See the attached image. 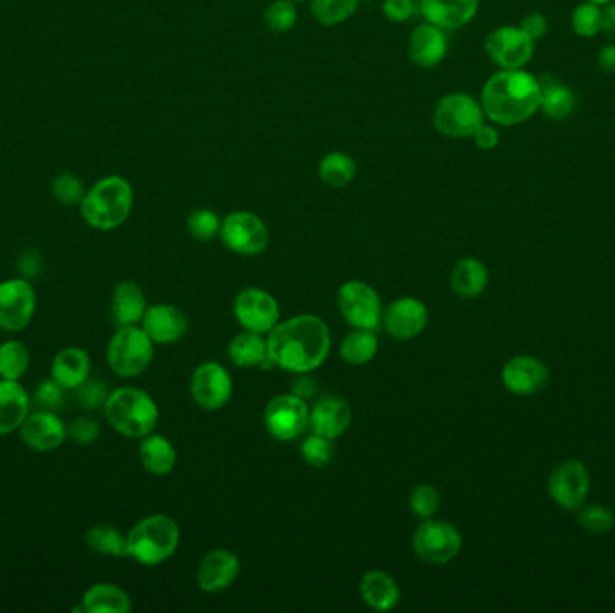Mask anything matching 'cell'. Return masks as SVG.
<instances>
[{
  "label": "cell",
  "instance_id": "cell-1",
  "mask_svg": "<svg viewBox=\"0 0 615 613\" xmlns=\"http://www.w3.org/2000/svg\"><path fill=\"white\" fill-rule=\"evenodd\" d=\"M267 344L274 365L288 373H312L330 355V328L315 315H297L277 322L268 333Z\"/></svg>",
  "mask_w": 615,
  "mask_h": 613
},
{
  "label": "cell",
  "instance_id": "cell-2",
  "mask_svg": "<svg viewBox=\"0 0 615 613\" xmlns=\"http://www.w3.org/2000/svg\"><path fill=\"white\" fill-rule=\"evenodd\" d=\"M540 81L533 74L499 71L484 83L481 107L491 123L515 126L526 123L540 110Z\"/></svg>",
  "mask_w": 615,
  "mask_h": 613
},
{
  "label": "cell",
  "instance_id": "cell-3",
  "mask_svg": "<svg viewBox=\"0 0 615 613\" xmlns=\"http://www.w3.org/2000/svg\"><path fill=\"white\" fill-rule=\"evenodd\" d=\"M134 207V187L119 175L101 178L81 200L83 220L96 231H114L128 220Z\"/></svg>",
  "mask_w": 615,
  "mask_h": 613
},
{
  "label": "cell",
  "instance_id": "cell-4",
  "mask_svg": "<svg viewBox=\"0 0 615 613\" xmlns=\"http://www.w3.org/2000/svg\"><path fill=\"white\" fill-rule=\"evenodd\" d=\"M103 409L110 427L130 439H143L152 434L159 421L157 403L148 392L135 387L110 392Z\"/></svg>",
  "mask_w": 615,
  "mask_h": 613
},
{
  "label": "cell",
  "instance_id": "cell-5",
  "mask_svg": "<svg viewBox=\"0 0 615 613\" xmlns=\"http://www.w3.org/2000/svg\"><path fill=\"white\" fill-rule=\"evenodd\" d=\"M128 556L146 567L161 565L179 549L180 529L166 515L146 516L126 534Z\"/></svg>",
  "mask_w": 615,
  "mask_h": 613
},
{
  "label": "cell",
  "instance_id": "cell-6",
  "mask_svg": "<svg viewBox=\"0 0 615 613\" xmlns=\"http://www.w3.org/2000/svg\"><path fill=\"white\" fill-rule=\"evenodd\" d=\"M153 346L152 338L137 324L119 326L108 342V365L121 378L141 376L152 364Z\"/></svg>",
  "mask_w": 615,
  "mask_h": 613
},
{
  "label": "cell",
  "instance_id": "cell-7",
  "mask_svg": "<svg viewBox=\"0 0 615 613\" xmlns=\"http://www.w3.org/2000/svg\"><path fill=\"white\" fill-rule=\"evenodd\" d=\"M481 101L464 92H452L437 101L432 123L437 134L450 139H466L484 123Z\"/></svg>",
  "mask_w": 615,
  "mask_h": 613
},
{
  "label": "cell",
  "instance_id": "cell-8",
  "mask_svg": "<svg viewBox=\"0 0 615 613\" xmlns=\"http://www.w3.org/2000/svg\"><path fill=\"white\" fill-rule=\"evenodd\" d=\"M340 313L349 326L355 329H371L376 331L382 324L384 306L380 295L376 294L373 286L364 281H348L340 286L339 297Z\"/></svg>",
  "mask_w": 615,
  "mask_h": 613
},
{
  "label": "cell",
  "instance_id": "cell-9",
  "mask_svg": "<svg viewBox=\"0 0 615 613\" xmlns=\"http://www.w3.org/2000/svg\"><path fill=\"white\" fill-rule=\"evenodd\" d=\"M220 238L227 249L240 256H259L268 247L267 223L250 211H234L222 220Z\"/></svg>",
  "mask_w": 615,
  "mask_h": 613
},
{
  "label": "cell",
  "instance_id": "cell-10",
  "mask_svg": "<svg viewBox=\"0 0 615 613\" xmlns=\"http://www.w3.org/2000/svg\"><path fill=\"white\" fill-rule=\"evenodd\" d=\"M265 427L277 441H294L310 427V410L306 400L295 394H281L268 401Z\"/></svg>",
  "mask_w": 615,
  "mask_h": 613
},
{
  "label": "cell",
  "instance_id": "cell-11",
  "mask_svg": "<svg viewBox=\"0 0 615 613\" xmlns=\"http://www.w3.org/2000/svg\"><path fill=\"white\" fill-rule=\"evenodd\" d=\"M484 49L500 71H517L533 58L535 42L520 27L502 26L491 31Z\"/></svg>",
  "mask_w": 615,
  "mask_h": 613
},
{
  "label": "cell",
  "instance_id": "cell-12",
  "mask_svg": "<svg viewBox=\"0 0 615 613\" xmlns=\"http://www.w3.org/2000/svg\"><path fill=\"white\" fill-rule=\"evenodd\" d=\"M412 545L421 560L443 565L459 554L463 538L454 525L427 518L414 533Z\"/></svg>",
  "mask_w": 615,
  "mask_h": 613
},
{
  "label": "cell",
  "instance_id": "cell-13",
  "mask_svg": "<svg viewBox=\"0 0 615 613\" xmlns=\"http://www.w3.org/2000/svg\"><path fill=\"white\" fill-rule=\"evenodd\" d=\"M36 310V294L26 279L0 283V329L18 333L26 329Z\"/></svg>",
  "mask_w": 615,
  "mask_h": 613
},
{
  "label": "cell",
  "instance_id": "cell-14",
  "mask_svg": "<svg viewBox=\"0 0 615 613\" xmlns=\"http://www.w3.org/2000/svg\"><path fill=\"white\" fill-rule=\"evenodd\" d=\"M590 473L581 461H565L549 477V495L556 506L576 511L589 497Z\"/></svg>",
  "mask_w": 615,
  "mask_h": 613
},
{
  "label": "cell",
  "instance_id": "cell-15",
  "mask_svg": "<svg viewBox=\"0 0 615 613\" xmlns=\"http://www.w3.org/2000/svg\"><path fill=\"white\" fill-rule=\"evenodd\" d=\"M234 317L245 331L265 335L279 322V304L261 288H245L234 299Z\"/></svg>",
  "mask_w": 615,
  "mask_h": 613
},
{
  "label": "cell",
  "instance_id": "cell-16",
  "mask_svg": "<svg viewBox=\"0 0 615 613\" xmlns=\"http://www.w3.org/2000/svg\"><path fill=\"white\" fill-rule=\"evenodd\" d=\"M191 396L205 410H220L232 396V378L218 362L198 365L191 376Z\"/></svg>",
  "mask_w": 615,
  "mask_h": 613
},
{
  "label": "cell",
  "instance_id": "cell-17",
  "mask_svg": "<svg viewBox=\"0 0 615 613\" xmlns=\"http://www.w3.org/2000/svg\"><path fill=\"white\" fill-rule=\"evenodd\" d=\"M67 425L51 410L38 409L27 416L20 427V439L35 452H51L65 443Z\"/></svg>",
  "mask_w": 615,
  "mask_h": 613
},
{
  "label": "cell",
  "instance_id": "cell-18",
  "mask_svg": "<svg viewBox=\"0 0 615 613\" xmlns=\"http://www.w3.org/2000/svg\"><path fill=\"white\" fill-rule=\"evenodd\" d=\"M502 383L515 396H533L547 387L549 369L535 356H513L502 369Z\"/></svg>",
  "mask_w": 615,
  "mask_h": 613
},
{
  "label": "cell",
  "instance_id": "cell-19",
  "mask_svg": "<svg viewBox=\"0 0 615 613\" xmlns=\"http://www.w3.org/2000/svg\"><path fill=\"white\" fill-rule=\"evenodd\" d=\"M382 324L385 331L398 340L416 338L427 328V306L414 297H402L389 304L384 311Z\"/></svg>",
  "mask_w": 615,
  "mask_h": 613
},
{
  "label": "cell",
  "instance_id": "cell-20",
  "mask_svg": "<svg viewBox=\"0 0 615 613\" xmlns=\"http://www.w3.org/2000/svg\"><path fill=\"white\" fill-rule=\"evenodd\" d=\"M189 320L173 304L150 306L143 317V329L153 344H175L188 333Z\"/></svg>",
  "mask_w": 615,
  "mask_h": 613
},
{
  "label": "cell",
  "instance_id": "cell-21",
  "mask_svg": "<svg viewBox=\"0 0 615 613\" xmlns=\"http://www.w3.org/2000/svg\"><path fill=\"white\" fill-rule=\"evenodd\" d=\"M240 560L238 556L225 549H216L205 554L197 570L198 587L209 594L222 592L231 587L240 576Z\"/></svg>",
  "mask_w": 615,
  "mask_h": 613
},
{
  "label": "cell",
  "instance_id": "cell-22",
  "mask_svg": "<svg viewBox=\"0 0 615 613\" xmlns=\"http://www.w3.org/2000/svg\"><path fill=\"white\" fill-rule=\"evenodd\" d=\"M479 0H419V13L428 24L454 31L477 17Z\"/></svg>",
  "mask_w": 615,
  "mask_h": 613
},
{
  "label": "cell",
  "instance_id": "cell-23",
  "mask_svg": "<svg viewBox=\"0 0 615 613\" xmlns=\"http://www.w3.org/2000/svg\"><path fill=\"white\" fill-rule=\"evenodd\" d=\"M448 53V36L445 29L434 24H421L409 38V56L421 69H432L445 60Z\"/></svg>",
  "mask_w": 615,
  "mask_h": 613
},
{
  "label": "cell",
  "instance_id": "cell-24",
  "mask_svg": "<svg viewBox=\"0 0 615 613\" xmlns=\"http://www.w3.org/2000/svg\"><path fill=\"white\" fill-rule=\"evenodd\" d=\"M351 419L353 410L348 401L337 396H324L310 410V428L313 434L328 437L331 441L348 430Z\"/></svg>",
  "mask_w": 615,
  "mask_h": 613
},
{
  "label": "cell",
  "instance_id": "cell-25",
  "mask_svg": "<svg viewBox=\"0 0 615 613\" xmlns=\"http://www.w3.org/2000/svg\"><path fill=\"white\" fill-rule=\"evenodd\" d=\"M29 407L26 389L15 380L0 378V436L20 430L29 416Z\"/></svg>",
  "mask_w": 615,
  "mask_h": 613
},
{
  "label": "cell",
  "instance_id": "cell-26",
  "mask_svg": "<svg viewBox=\"0 0 615 613\" xmlns=\"http://www.w3.org/2000/svg\"><path fill=\"white\" fill-rule=\"evenodd\" d=\"M90 356L81 347H65L54 356L51 364V378L67 391H76L90 376Z\"/></svg>",
  "mask_w": 615,
  "mask_h": 613
},
{
  "label": "cell",
  "instance_id": "cell-27",
  "mask_svg": "<svg viewBox=\"0 0 615 613\" xmlns=\"http://www.w3.org/2000/svg\"><path fill=\"white\" fill-rule=\"evenodd\" d=\"M146 310L148 306L141 286L134 281H123L116 286L112 295V317L117 328L143 322Z\"/></svg>",
  "mask_w": 615,
  "mask_h": 613
},
{
  "label": "cell",
  "instance_id": "cell-28",
  "mask_svg": "<svg viewBox=\"0 0 615 613\" xmlns=\"http://www.w3.org/2000/svg\"><path fill=\"white\" fill-rule=\"evenodd\" d=\"M229 358L238 367H261L270 369L274 367V362L268 353V344L265 338L259 333L243 331L240 335L232 338L229 344Z\"/></svg>",
  "mask_w": 615,
  "mask_h": 613
},
{
  "label": "cell",
  "instance_id": "cell-29",
  "mask_svg": "<svg viewBox=\"0 0 615 613\" xmlns=\"http://www.w3.org/2000/svg\"><path fill=\"white\" fill-rule=\"evenodd\" d=\"M360 594L376 612H389L400 601L398 583L382 570L367 572L360 581Z\"/></svg>",
  "mask_w": 615,
  "mask_h": 613
},
{
  "label": "cell",
  "instance_id": "cell-30",
  "mask_svg": "<svg viewBox=\"0 0 615 613\" xmlns=\"http://www.w3.org/2000/svg\"><path fill=\"white\" fill-rule=\"evenodd\" d=\"M490 283V272L481 259L464 258L450 274V286L461 299H475Z\"/></svg>",
  "mask_w": 615,
  "mask_h": 613
},
{
  "label": "cell",
  "instance_id": "cell-31",
  "mask_svg": "<svg viewBox=\"0 0 615 613\" xmlns=\"http://www.w3.org/2000/svg\"><path fill=\"white\" fill-rule=\"evenodd\" d=\"M139 457L146 471L152 475H168L177 464V450L168 437L148 434L139 445Z\"/></svg>",
  "mask_w": 615,
  "mask_h": 613
},
{
  "label": "cell",
  "instance_id": "cell-32",
  "mask_svg": "<svg viewBox=\"0 0 615 613\" xmlns=\"http://www.w3.org/2000/svg\"><path fill=\"white\" fill-rule=\"evenodd\" d=\"M81 606L87 613H130L132 599L123 588L112 583H98L85 592Z\"/></svg>",
  "mask_w": 615,
  "mask_h": 613
},
{
  "label": "cell",
  "instance_id": "cell-33",
  "mask_svg": "<svg viewBox=\"0 0 615 613\" xmlns=\"http://www.w3.org/2000/svg\"><path fill=\"white\" fill-rule=\"evenodd\" d=\"M540 81V110L545 116L554 121L567 119L576 108V94L567 85L554 80L551 76H544Z\"/></svg>",
  "mask_w": 615,
  "mask_h": 613
},
{
  "label": "cell",
  "instance_id": "cell-34",
  "mask_svg": "<svg viewBox=\"0 0 615 613\" xmlns=\"http://www.w3.org/2000/svg\"><path fill=\"white\" fill-rule=\"evenodd\" d=\"M378 338L371 329H355L340 344V356L349 365H366L378 353Z\"/></svg>",
  "mask_w": 615,
  "mask_h": 613
},
{
  "label": "cell",
  "instance_id": "cell-35",
  "mask_svg": "<svg viewBox=\"0 0 615 613\" xmlns=\"http://www.w3.org/2000/svg\"><path fill=\"white\" fill-rule=\"evenodd\" d=\"M319 177L326 186L342 189L357 177V162L348 153H328L319 162Z\"/></svg>",
  "mask_w": 615,
  "mask_h": 613
},
{
  "label": "cell",
  "instance_id": "cell-36",
  "mask_svg": "<svg viewBox=\"0 0 615 613\" xmlns=\"http://www.w3.org/2000/svg\"><path fill=\"white\" fill-rule=\"evenodd\" d=\"M85 543L92 551L103 554V556H114V558L128 556V540L125 534L117 531L114 525H92L85 534Z\"/></svg>",
  "mask_w": 615,
  "mask_h": 613
},
{
  "label": "cell",
  "instance_id": "cell-37",
  "mask_svg": "<svg viewBox=\"0 0 615 613\" xmlns=\"http://www.w3.org/2000/svg\"><path fill=\"white\" fill-rule=\"evenodd\" d=\"M29 369V351L17 340L0 344V378L18 382Z\"/></svg>",
  "mask_w": 615,
  "mask_h": 613
},
{
  "label": "cell",
  "instance_id": "cell-38",
  "mask_svg": "<svg viewBox=\"0 0 615 613\" xmlns=\"http://www.w3.org/2000/svg\"><path fill=\"white\" fill-rule=\"evenodd\" d=\"M360 0H312V15L322 26H339L355 15Z\"/></svg>",
  "mask_w": 615,
  "mask_h": 613
},
{
  "label": "cell",
  "instance_id": "cell-39",
  "mask_svg": "<svg viewBox=\"0 0 615 613\" xmlns=\"http://www.w3.org/2000/svg\"><path fill=\"white\" fill-rule=\"evenodd\" d=\"M578 524L587 533H610L615 525L614 511L610 507L599 506V504L581 507L578 513Z\"/></svg>",
  "mask_w": 615,
  "mask_h": 613
},
{
  "label": "cell",
  "instance_id": "cell-40",
  "mask_svg": "<svg viewBox=\"0 0 615 613\" xmlns=\"http://www.w3.org/2000/svg\"><path fill=\"white\" fill-rule=\"evenodd\" d=\"M265 24L274 33H288L297 24V8L290 0H274L265 9Z\"/></svg>",
  "mask_w": 615,
  "mask_h": 613
},
{
  "label": "cell",
  "instance_id": "cell-41",
  "mask_svg": "<svg viewBox=\"0 0 615 613\" xmlns=\"http://www.w3.org/2000/svg\"><path fill=\"white\" fill-rule=\"evenodd\" d=\"M222 220L211 209H197L189 214L188 231L195 240L211 241L220 236Z\"/></svg>",
  "mask_w": 615,
  "mask_h": 613
},
{
  "label": "cell",
  "instance_id": "cell-42",
  "mask_svg": "<svg viewBox=\"0 0 615 613\" xmlns=\"http://www.w3.org/2000/svg\"><path fill=\"white\" fill-rule=\"evenodd\" d=\"M601 13L598 4L583 2L572 13V29L581 38H592L601 31Z\"/></svg>",
  "mask_w": 615,
  "mask_h": 613
},
{
  "label": "cell",
  "instance_id": "cell-43",
  "mask_svg": "<svg viewBox=\"0 0 615 613\" xmlns=\"http://www.w3.org/2000/svg\"><path fill=\"white\" fill-rule=\"evenodd\" d=\"M410 509L419 518H432L441 506V495L432 484H419L412 489L409 498Z\"/></svg>",
  "mask_w": 615,
  "mask_h": 613
},
{
  "label": "cell",
  "instance_id": "cell-44",
  "mask_svg": "<svg viewBox=\"0 0 615 613\" xmlns=\"http://www.w3.org/2000/svg\"><path fill=\"white\" fill-rule=\"evenodd\" d=\"M301 454H303L304 461L308 462L313 468H324L333 459L335 448H333V443L328 437L313 434V436L304 439L303 445H301Z\"/></svg>",
  "mask_w": 615,
  "mask_h": 613
},
{
  "label": "cell",
  "instance_id": "cell-45",
  "mask_svg": "<svg viewBox=\"0 0 615 613\" xmlns=\"http://www.w3.org/2000/svg\"><path fill=\"white\" fill-rule=\"evenodd\" d=\"M108 396L110 392L107 383L90 376L76 389V401L83 410H98L105 407Z\"/></svg>",
  "mask_w": 615,
  "mask_h": 613
},
{
  "label": "cell",
  "instance_id": "cell-46",
  "mask_svg": "<svg viewBox=\"0 0 615 613\" xmlns=\"http://www.w3.org/2000/svg\"><path fill=\"white\" fill-rule=\"evenodd\" d=\"M51 189H53L54 198L63 205H80L83 196L87 193L80 178L71 173H62L54 178Z\"/></svg>",
  "mask_w": 615,
  "mask_h": 613
},
{
  "label": "cell",
  "instance_id": "cell-47",
  "mask_svg": "<svg viewBox=\"0 0 615 613\" xmlns=\"http://www.w3.org/2000/svg\"><path fill=\"white\" fill-rule=\"evenodd\" d=\"M65 391L60 383L54 378H47L44 382L38 383L35 391V403L38 409L51 410L58 412L65 407Z\"/></svg>",
  "mask_w": 615,
  "mask_h": 613
},
{
  "label": "cell",
  "instance_id": "cell-48",
  "mask_svg": "<svg viewBox=\"0 0 615 613\" xmlns=\"http://www.w3.org/2000/svg\"><path fill=\"white\" fill-rule=\"evenodd\" d=\"M67 432H69V436L72 437L74 443H78L81 446H89L98 441L101 428H99V423L96 419L80 416V418L74 419L71 425L67 427Z\"/></svg>",
  "mask_w": 615,
  "mask_h": 613
},
{
  "label": "cell",
  "instance_id": "cell-49",
  "mask_svg": "<svg viewBox=\"0 0 615 613\" xmlns=\"http://www.w3.org/2000/svg\"><path fill=\"white\" fill-rule=\"evenodd\" d=\"M382 13L389 22L405 24L414 15V2L412 0H384Z\"/></svg>",
  "mask_w": 615,
  "mask_h": 613
},
{
  "label": "cell",
  "instance_id": "cell-50",
  "mask_svg": "<svg viewBox=\"0 0 615 613\" xmlns=\"http://www.w3.org/2000/svg\"><path fill=\"white\" fill-rule=\"evenodd\" d=\"M472 139L475 141V146H477L479 150L490 152V150H495V148L499 146V130H497V128H493L491 125L482 123V125L475 130V134L472 135Z\"/></svg>",
  "mask_w": 615,
  "mask_h": 613
},
{
  "label": "cell",
  "instance_id": "cell-51",
  "mask_svg": "<svg viewBox=\"0 0 615 613\" xmlns=\"http://www.w3.org/2000/svg\"><path fill=\"white\" fill-rule=\"evenodd\" d=\"M547 18L542 15V13H529L522 20V24H520V29L526 33L533 42L536 40H540L542 36H545L547 33Z\"/></svg>",
  "mask_w": 615,
  "mask_h": 613
},
{
  "label": "cell",
  "instance_id": "cell-52",
  "mask_svg": "<svg viewBox=\"0 0 615 613\" xmlns=\"http://www.w3.org/2000/svg\"><path fill=\"white\" fill-rule=\"evenodd\" d=\"M601 31L615 40V4H607V8L601 13Z\"/></svg>",
  "mask_w": 615,
  "mask_h": 613
},
{
  "label": "cell",
  "instance_id": "cell-53",
  "mask_svg": "<svg viewBox=\"0 0 615 613\" xmlns=\"http://www.w3.org/2000/svg\"><path fill=\"white\" fill-rule=\"evenodd\" d=\"M292 394L299 396V398H312L315 394V380L308 378V376H301L297 382L292 385Z\"/></svg>",
  "mask_w": 615,
  "mask_h": 613
},
{
  "label": "cell",
  "instance_id": "cell-54",
  "mask_svg": "<svg viewBox=\"0 0 615 613\" xmlns=\"http://www.w3.org/2000/svg\"><path fill=\"white\" fill-rule=\"evenodd\" d=\"M599 67L605 72L615 71V44L607 45L599 51Z\"/></svg>",
  "mask_w": 615,
  "mask_h": 613
},
{
  "label": "cell",
  "instance_id": "cell-55",
  "mask_svg": "<svg viewBox=\"0 0 615 613\" xmlns=\"http://www.w3.org/2000/svg\"><path fill=\"white\" fill-rule=\"evenodd\" d=\"M38 267H40V263H38V258L33 256V254H24L22 259H20V268H22V272L26 276H35L36 272H38Z\"/></svg>",
  "mask_w": 615,
  "mask_h": 613
},
{
  "label": "cell",
  "instance_id": "cell-56",
  "mask_svg": "<svg viewBox=\"0 0 615 613\" xmlns=\"http://www.w3.org/2000/svg\"><path fill=\"white\" fill-rule=\"evenodd\" d=\"M587 2H592V4H598V6H607L610 2H614V0H587Z\"/></svg>",
  "mask_w": 615,
  "mask_h": 613
},
{
  "label": "cell",
  "instance_id": "cell-57",
  "mask_svg": "<svg viewBox=\"0 0 615 613\" xmlns=\"http://www.w3.org/2000/svg\"><path fill=\"white\" fill-rule=\"evenodd\" d=\"M290 2H295V4H299V2H304V0H290Z\"/></svg>",
  "mask_w": 615,
  "mask_h": 613
}]
</instances>
